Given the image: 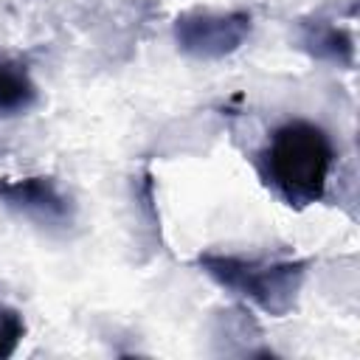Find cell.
Masks as SVG:
<instances>
[{
    "mask_svg": "<svg viewBox=\"0 0 360 360\" xmlns=\"http://www.w3.org/2000/svg\"><path fill=\"white\" fill-rule=\"evenodd\" d=\"M25 338V321L22 315L8 307V304H0V360L3 357H11L20 346V340Z\"/></svg>",
    "mask_w": 360,
    "mask_h": 360,
    "instance_id": "52a82bcc",
    "label": "cell"
},
{
    "mask_svg": "<svg viewBox=\"0 0 360 360\" xmlns=\"http://www.w3.org/2000/svg\"><path fill=\"white\" fill-rule=\"evenodd\" d=\"M37 101V84L28 76V70L0 56V115H20Z\"/></svg>",
    "mask_w": 360,
    "mask_h": 360,
    "instance_id": "8992f818",
    "label": "cell"
},
{
    "mask_svg": "<svg viewBox=\"0 0 360 360\" xmlns=\"http://www.w3.org/2000/svg\"><path fill=\"white\" fill-rule=\"evenodd\" d=\"M335 163V146L329 135L304 118L287 121L267 138L256 158L262 180L292 208L312 205L323 197L329 172Z\"/></svg>",
    "mask_w": 360,
    "mask_h": 360,
    "instance_id": "6da1fadb",
    "label": "cell"
},
{
    "mask_svg": "<svg viewBox=\"0 0 360 360\" xmlns=\"http://www.w3.org/2000/svg\"><path fill=\"white\" fill-rule=\"evenodd\" d=\"M295 42L301 51H307L315 59L352 65V53H354L352 37L326 20H301L295 31Z\"/></svg>",
    "mask_w": 360,
    "mask_h": 360,
    "instance_id": "5b68a950",
    "label": "cell"
},
{
    "mask_svg": "<svg viewBox=\"0 0 360 360\" xmlns=\"http://www.w3.org/2000/svg\"><path fill=\"white\" fill-rule=\"evenodd\" d=\"M197 264L222 290L256 304L267 315H287L295 307L298 290L307 276V262L301 259L202 253Z\"/></svg>",
    "mask_w": 360,
    "mask_h": 360,
    "instance_id": "7a4b0ae2",
    "label": "cell"
},
{
    "mask_svg": "<svg viewBox=\"0 0 360 360\" xmlns=\"http://www.w3.org/2000/svg\"><path fill=\"white\" fill-rule=\"evenodd\" d=\"M250 28L248 11H186L174 20V39L194 59H222L242 48Z\"/></svg>",
    "mask_w": 360,
    "mask_h": 360,
    "instance_id": "3957f363",
    "label": "cell"
},
{
    "mask_svg": "<svg viewBox=\"0 0 360 360\" xmlns=\"http://www.w3.org/2000/svg\"><path fill=\"white\" fill-rule=\"evenodd\" d=\"M0 205L48 231H62L73 225V214H76L73 200L59 188L53 177H45V174L3 177Z\"/></svg>",
    "mask_w": 360,
    "mask_h": 360,
    "instance_id": "277c9868",
    "label": "cell"
}]
</instances>
